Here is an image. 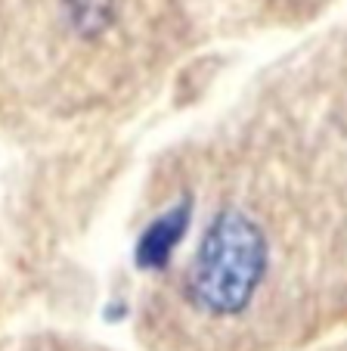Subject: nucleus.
Wrapping results in <instances>:
<instances>
[{
	"label": "nucleus",
	"instance_id": "f03ea898",
	"mask_svg": "<svg viewBox=\"0 0 347 351\" xmlns=\"http://www.w3.org/2000/svg\"><path fill=\"white\" fill-rule=\"evenodd\" d=\"M267 271L264 233L245 215L227 212L208 227L190 271V302L214 317L239 314Z\"/></svg>",
	"mask_w": 347,
	"mask_h": 351
},
{
	"label": "nucleus",
	"instance_id": "7ed1b4c3",
	"mask_svg": "<svg viewBox=\"0 0 347 351\" xmlns=\"http://www.w3.org/2000/svg\"><path fill=\"white\" fill-rule=\"evenodd\" d=\"M180 224L183 221L177 215H170V218H162L158 224H152V230L143 237L140 243V265H158L170 255V245L174 239L180 237Z\"/></svg>",
	"mask_w": 347,
	"mask_h": 351
},
{
	"label": "nucleus",
	"instance_id": "f257e3e1",
	"mask_svg": "<svg viewBox=\"0 0 347 351\" xmlns=\"http://www.w3.org/2000/svg\"><path fill=\"white\" fill-rule=\"evenodd\" d=\"M19 60H44L50 81L99 84L131 38L133 0H19Z\"/></svg>",
	"mask_w": 347,
	"mask_h": 351
}]
</instances>
